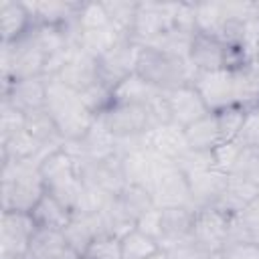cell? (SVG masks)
Returning <instances> with one entry per match:
<instances>
[{
  "mask_svg": "<svg viewBox=\"0 0 259 259\" xmlns=\"http://www.w3.org/2000/svg\"><path fill=\"white\" fill-rule=\"evenodd\" d=\"M26 257L30 259H81V253L73 249V245L67 241L63 231L36 227L30 239Z\"/></svg>",
  "mask_w": 259,
  "mask_h": 259,
  "instance_id": "obj_15",
  "label": "cell"
},
{
  "mask_svg": "<svg viewBox=\"0 0 259 259\" xmlns=\"http://www.w3.org/2000/svg\"><path fill=\"white\" fill-rule=\"evenodd\" d=\"M178 170L184 174V176H192V174H198V172H204V170H210L214 168V156L212 152H206V150H188L186 154H182L176 162Z\"/></svg>",
  "mask_w": 259,
  "mask_h": 259,
  "instance_id": "obj_37",
  "label": "cell"
},
{
  "mask_svg": "<svg viewBox=\"0 0 259 259\" xmlns=\"http://www.w3.org/2000/svg\"><path fill=\"white\" fill-rule=\"evenodd\" d=\"M136 73L160 91L190 85L194 79V71L186 59L160 51L156 47H140Z\"/></svg>",
  "mask_w": 259,
  "mask_h": 259,
  "instance_id": "obj_4",
  "label": "cell"
},
{
  "mask_svg": "<svg viewBox=\"0 0 259 259\" xmlns=\"http://www.w3.org/2000/svg\"><path fill=\"white\" fill-rule=\"evenodd\" d=\"M2 99H6L24 115L42 109L47 103V77L12 81L6 89H2Z\"/></svg>",
  "mask_w": 259,
  "mask_h": 259,
  "instance_id": "obj_14",
  "label": "cell"
},
{
  "mask_svg": "<svg viewBox=\"0 0 259 259\" xmlns=\"http://www.w3.org/2000/svg\"><path fill=\"white\" fill-rule=\"evenodd\" d=\"M36 223L30 212L2 210L0 221V259H24L28 255L30 239Z\"/></svg>",
  "mask_w": 259,
  "mask_h": 259,
  "instance_id": "obj_7",
  "label": "cell"
},
{
  "mask_svg": "<svg viewBox=\"0 0 259 259\" xmlns=\"http://www.w3.org/2000/svg\"><path fill=\"white\" fill-rule=\"evenodd\" d=\"M176 2H138L130 38L142 47L152 45L166 30L174 28Z\"/></svg>",
  "mask_w": 259,
  "mask_h": 259,
  "instance_id": "obj_6",
  "label": "cell"
},
{
  "mask_svg": "<svg viewBox=\"0 0 259 259\" xmlns=\"http://www.w3.org/2000/svg\"><path fill=\"white\" fill-rule=\"evenodd\" d=\"M99 117L117 140L140 138V136H146L150 130L156 127V121L152 117L150 107H144V105L111 103L103 113H99Z\"/></svg>",
  "mask_w": 259,
  "mask_h": 259,
  "instance_id": "obj_8",
  "label": "cell"
},
{
  "mask_svg": "<svg viewBox=\"0 0 259 259\" xmlns=\"http://www.w3.org/2000/svg\"><path fill=\"white\" fill-rule=\"evenodd\" d=\"M140 47L142 45L134 42L130 36H123L103 57H99L97 59V69H99L101 83H105L109 89H113L121 79H125L127 75L136 73Z\"/></svg>",
  "mask_w": 259,
  "mask_h": 259,
  "instance_id": "obj_10",
  "label": "cell"
},
{
  "mask_svg": "<svg viewBox=\"0 0 259 259\" xmlns=\"http://www.w3.org/2000/svg\"><path fill=\"white\" fill-rule=\"evenodd\" d=\"M45 109L53 117L59 134L65 142H79L97 119V115L85 105L81 93L71 89L57 77L47 79Z\"/></svg>",
  "mask_w": 259,
  "mask_h": 259,
  "instance_id": "obj_1",
  "label": "cell"
},
{
  "mask_svg": "<svg viewBox=\"0 0 259 259\" xmlns=\"http://www.w3.org/2000/svg\"><path fill=\"white\" fill-rule=\"evenodd\" d=\"M136 229H138L140 233H144L146 237L154 239V241L160 245V241H162V237H164L162 208L154 206V208H150L148 212H144V214H142V217L136 221Z\"/></svg>",
  "mask_w": 259,
  "mask_h": 259,
  "instance_id": "obj_41",
  "label": "cell"
},
{
  "mask_svg": "<svg viewBox=\"0 0 259 259\" xmlns=\"http://www.w3.org/2000/svg\"><path fill=\"white\" fill-rule=\"evenodd\" d=\"M148 192L154 200V206H158L162 210L178 208V206H192L186 176L178 170V166L174 162L164 160L160 156L156 160L154 174H152V180L148 184Z\"/></svg>",
  "mask_w": 259,
  "mask_h": 259,
  "instance_id": "obj_5",
  "label": "cell"
},
{
  "mask_svg": "<svg viewBox=\"0 0 259 259\" xmlns=\"http://www.w3.org/2000/svg\"><path fill=\"white\" fill-rule=\"evenodd\" d=\"M45 194V184L34 160L2 162V210L32 212Z\"/></svg>",
  "mask_w": 259,
  "mask_h": 259,
  "instance_id": "obj_3",
  "label": "cell"
},
{
  "mask_svg": "<svg viewBox=\"0 0 259 259\" xmlns=\"http://www.w3.org/2000/svg\"><path fill=\"white\" fill-rule=\"evenodd\" d=\"M111 20V26L117 28L123 36H130L132 26H134V18L138 12V2H121V0H109L103 2Z\"/></svg>",
  "mask_w": 259,
  "mask_h": 259,
  "instance_id": "obj_35",
  "label": "cell"
},
{
  "mask_svg": "<svg viewBox=\"0 0 259 259\" xmlns=\"http://www.w3.org/2000/svg\"><path fill=\"white\" fill-rule=\"evenodd\" d=\"M158 251L160 245L138 229H132L121 237V259H150Z\"/></svg>",
  "mask_w": 259,
  "mask_h": 259,
  "instance_id": "obj_31",
  "label": "cell"
},
{
  "mask_svg": "<svg viewBox=\"0 0 259 259\" xmlns=\"http://www.w3.org/2000/svg\"><path fill=\"white\" fill-rule=\"evenodd\" d=\"M188 180V188H190V198H192V206L194 208H202V206H214L227 186V174L210 168L192 176H186Z\"/></svg>",
  "mask_w": 259,
  "mask_h": 259,
  "instance_id": "obj_17",
  "label": "cell"
},
{
  "mask_svg": "<svg viewBox=\"0 0 259 259\" xmlns=\"http://www.w3.org/2000/svg\"><path fill=\"white\" fill-rule=\"evenodd\" d=\"M166 101H168L172 123L180 125L182 130L210 113L208 105L204 103V99L200 97V93L192 83L166 91Z\"/></svg>",
  "mask_w": 259,
  "mask_h": 259,
  "instance_id": "obj_12",
  "label": "cell"
},
{
  "mask_svg": "<svg viewBox=\"0 0 259 259\" xmlns=\"http://www.w3.org/2000/svg\"><path fill=\"white\" fill-rule=\"evenodd\" d=\"M65 148L77 160H109L119 156L117 138L107 130V125L97 115L91 130L79 142H65Z\"/></svg>",
  "mask_w": 259,
  "mask_h": 259,
  "instance_id": "obj_11",
  "label": "cell"
},
{
  "mask_svg": "<svg viewBox=\"0 0 259 259\" xmlns=\"http://www.w3.org/2000/svg\"><path fill=\"white\" fill-rule=\"evenodd\" d=\"M237 142H239L243 148L259 150V103L247 107L245 121H243V125H241V132H239Z\"/></svg>",
  "mask_w": 259,
  "mask_h": 259,
  "instance_id": "obj_38",
  "label": "cell"
},
{
  "mask_svg": "<svg viewBox=\"0 0 259 259\" xmlns=\"http://www.w3.org/2000/svg\"><path fill=\"white\" fill-rule=\"evenodd\" d=\"M251 184L259 186V150H251V148H243L233 170L227 174Z\"/></svg>",
  "mask_w": 259,
  "mask_h": 259,
  "instance_id": "obj_36",
  "label": "cell"
},
{
  "mask_svg": "<svg viewBox=\"0 0 259 259\" xmlns=\"http://www.w3.org/2000/svg\"><path fill=\"white\" fill-rule=\"evenodd\" d=\"M192 241L210 253H223L229 245V214L217 206L194 208Z\"/></svg>",
  "mask_w": 259,
  "mask_h": 259,
  "instance_id": "obj_9",
  "label": "cell"
},
{
  "mask_svg": "<svg viewBox=\"0 0 259 259\" xmlns=\"http://www.w3.org/2000/svg\"><path fill=\"white\" fill-rule=\"evenodd\" d=\"M81 259H121V239L111 233H101L89 243Z\"/></svg>",
  "mask_w": 259,
  "mask_h": 259,
  "instance_id": "obj_34",
  "label": "cell"
},
{
  "mask_svg": "<svg viewBox=\"0 0 259 259\" xmlns=\"http://www.w3.org/2000/svg\"><path fill=\"white\" fill-rule=\"evenodd\" d=\"M223 259H259V245L231 243L223 249Z\"/></svg>",
  "mask_w": 259,
  "mask_h": 259,
  "instance_id": "obj_43",
  "label": "cell"
},
{
  "mask_svg": "<svg viewBox=\"0 0 259 259\" xmlns=\"http://www.w3.org/2000/svg\"><path fill=\"white\" fill-rule=\"evenodd\" d=\"M146 148L170 162H176L182 154L190 150L184 130L176 123H162L150 130L146 134Z\"/></svg>",
  "mask_w": 259,
  "mask_h": 259,
  "instance_id": "obj_16",
  "label": "cell"
},
{
  "mask_svg": "<svg viewBox=\"0 0 259 259\" xmlns=\"http://www.w3.org/2000/svg\"><path fill=\"white\" fill-rule=\"evenodd\" d=\"M243 146L239 142H221L214 150H212V156H214V168L229 174L241 154Z\"/></svg>",
  "mask_w": 259,
  "mask_h": 259,
  "instance_id": "obj_42",
  "label": "cell"
},
{
  "mask_svg": "<svg viewBox=\"0 0 259 259\" xmlns=\"http://www.w3.org/2000/svg\"><path fill=\"white\" fill-rule=\"evenodd\" d=\"M192 219H194L192 206H178V208L162 210L164 237L160 241V249H168L178 243L192 241Z\"/></svg>",
  "mask_w": 259,
  "mask_h": 259,
  "instance_id": "obj_22",
  "label": "cell"
},
{
  "mask_svg": "<svg viewBox=\"0 0 259 259\" xmlns=\"http://www.w3.org/2000/svg\"><path fill=\"white\" fill-rule=\"evenodd\" d=\"M24 127L42 144V148H61V146H65V140L61 138L53 117L49 115V111L45 107L26 113Z\"/></svg>",
  "mask_w": 259,
  "mask_h": 259,
  "instance_id": "obj_29",
  "label": "cell"
},
{
  "mask_svg": "<svg viewBox=\"0 0 259 259\" xmlns=\"http://www.w3.org/2000/svg\"><path fill=\"white\" fill-rule=\"evenodd\" d=\"M162 251L168 255V259H223V253H210L194 241H184Z\"/></svg>",
  "mask_w": 259,
  "mask_h": 259,
  "instance_id": "obj_40",
  "label": "cell"
},
{
  "mask_svg": "<svg viewBox=\"0 0 259 259\" xmlns=\"http://www.w3.org/2000/svg\"><path fill=\"white\" fill-rule=\"evenodd\" d=\"M38 172L45 184V192L57 198L71 212H75L83 192L77 158L63 146L42 158V162L38 164Z\"/></svg>",
  "mask_w": 259,
  "mask_h": 259,
  "instance_id": "obj_2",
  "label": "cell"
},
{
  "mask_svg": "<svg viewBox=\"0 0 259 259\" xmlns=\"http://www.w3.org/2000/svg\"><path fill=\"white\" fill-rule=\"evenodd\" d=\"M75 22L79 30H93V28H105L111 24L107 8L103 2H81L79 10L75 14Z\"/></svg>",
  "mask_w": 259,
  "mask_h": 259,
  "instance_id": "obj_33",
  "label": "cell"
},
{
  "mask_svg": "<svg viewBox=\"0 0 259 259\" xmlns=\"http://www.w3.org/2000/svg\"><path fill=\"white\" fill-rule=\"evenodd\" d=\"M121 38H123V34H121L117 28H113V26L109 24V26H105V28L79 30L75 45H77L81 51H85L87 55L99 59V57H103L113 45H117Z\"/></svg>",
  "mask_w": 259,
  "mask_h": 259,
  "instance_id": "obj_28",
  "label": "cell"
},
{
  "mask_svg": "<svg viewBox=\"0 0 259 259\" xmlns=\"http://www.w3.org/2000/svg\"><path fill=\"white\" fill-rule=\"evenodd\" d=\"M253 63L259 65V42H257V49H255V55H253Z\"/></svg>",
  "mask_w": 259,
  "mask_h": 259,
  "instance_id": "obj_45",
  "label": "cell"
},
{
  "mask_svg": "<svg viewBox=\"0 0 259 259\" xmlns=\"http://www.w3.org/2000/svg\"><path fill=\"white\" fill-rule=\"evenodd\" d=\"M32 221L36 223V227L40 229H55V231H65V227L69 225L73 212L63 206L57 198H53L51 194H42V198L36 202V206L32 208Z\"/></svg>",
  "mask_w": 259,
  "mask_h": 259,
  "instance_id": "obj_26",
  "label": "cell"
},
{
  "mask_svg": "<svg viewBox=\"0 0 259 259\" xmlns=\"http://www.w3.org/2000/svg\"><path fill=\"white\" fill-rule=\"evenodd\" d=\"M24 121H26V115L22 111H18L14 105H10L6 99H2V103H0V140H6L14 132L22 130Z\"/></svg>",
  "mask_w": 259,
  "mask_h": 259,
  "instance_id": "obj_39",
  "label": "cell"
},
{
  "mask_svg": "<svg viewBox=\"0 0 259 259\" xmlns=\"http://www.w3.org/2000/svg\"><path fill=\"white\" fill-rule=\"evenodd\" d=\"M162 93H164V91H160L158 87L150 85L144 77H140L138 73H132V75H127L125 79H121V81L111 89V103L150 107Z\"/></svg>",
  "mask_w": 259,
  "mask_h": 259,
  "instance_id": "obj_18",
  "label": "cell"
},
{
  "mask_svg": "<svg viewBox=\"0 0 259 259\" xmlns=\"http://www.w3.org/2000/svg\"><path fill=\"white\" fill-rule=\"evenodd\" d=\"M231 243L259 245V196L239 212L229 214V245Z\"/></svg>",
  "mask_w": 259,
  "mask_h": 259,
  "instance_id": "obj_23",
  "label": "cell"
},
{
  "mask_svg": "<svg viewBox=\"0 0 259 259\" xmlns=\"http://www.w3.org/2000/svg\"><path fill=\"white\" fill-rule=\"evenodd\" d=\"M63 233H65L67 241L73 245V249H77L83 255V251L89 247V243L97 235L105 233V229H103V221H101L99 212L97 214L73 212V217H71V221H69V225L65 227Z\"/></svg>",
  "mask_w": 259,
  "mask_h": 259,
  "instance_id": "obj_24",
  "label": "cell"
},
{
  "mask_svg": "<svg viewBox=\"0 0 259 259\" xmlns=\"http://www.w3.org/2000/svg\"><path fill=\"white\" fill-rule=\"evenodd\" d=\"M156 160H158V156L148 148H138V150L121 154L119 166H121L125 184H136V186L148 188L152 174H154Z\"/></svg>",
  "mask_w": 259,
  "mask_h": 259,
  "instance_id": "obj_21",
  "label": "cell"
},
{
  "mask_svg": "<svg viewBox=\"0 0 259 259\" xmlns=\"http://www.w3.org/2000/svg\"><path fill=\"white\" fill-rule=\"evenodd\" d=\"M32 28V16L26 2H0V34L2 42H14Z\"/></svg>",
  "mask_w": 259,
  "mask_h": 259,
  "instance_id": "obj_20",
  "label": "cell"
},
{
  "mask_svg": "<svg viewBox=\"0 0 259 259\" xmlns=\"http://www.w3.org/2000/svg\"><path fill=\"white\" fill-rule=\"evenodd\" d=\"M150 259H168V255H166V253H164V251H162V249H160V251H158V253H156V255H152V257H150Z\"/></svg>",
  "mask_w": 259,
  "mask_h": 259,
  "instance_id": "obj_44",
  "label": "cell"
},
{
  "mask_svg": "<svg viewBox=\"0 0 259 259\" xmlns=\"http://www.w3.org/2000/svg\"><path fill=\"white\" fill-rule=\"evenodd\" d=\"M119 208L123 210V214L136 225V221L148 212L150 208H154V200L148 192V188L144 186H136V184H125L123 190L115 196Z\"/></svg>",
  "mask_w": 259,
  "mask_h": 259,
  "instance_id": "obj_30",
  "label": "cell"
},
{
  "mask_svg": "<svg viewBox=\"0 0 259 259\" xmlns=\"http://www.w3.org/2000/svg\"><path fill=\"white\" fill-rule=\"evenodd\" d=\"M42 144L26 130H18L6 140H0V160L2 162H28L34 160L40 164L42 160Z\"/></svg>",
  "mask_w": 259,
  "mask_h": 259,
  "instance_id": "obj_19",
  "label": "cell"
},
{
  "mask_svg": "<svg viewBox=\"0 0 259 259\" xmlns=\"http://www.w3.org/2000/svg\"><path fill=\"white\" fill-rule=\"evenodd\" d=\"M81 2H26L32 24H49L63 26L71 22L79 10Z\"/></svg>",
  "mask_w": 259,
  "mask_h": 259,
  "instance_id": "obj_25",
  "label": "cell"
},
{
  "mask_svg": "<svg viewBox=\"0 0 259 259\" xmlns=\"http://www.w3.org/2000/svg\"><path fill=\"white\" fill-rule=\"evenodd\" d=\"M245 113H247V107L241 105V103L227 105V107L214 111L223 142H237L239 132H241V125L245 121Z\"/></svg>",
  "mask_w": 259,
  "mask_h": 259,
  "instance_id": "obj_32",
  "label": "cell"
},
{
  "mask_svg": "<svg viewBox=\"0 0 259 259\" xmlns=\"http://www.w3.org/2000/svg\"><path fill=\"white\" fill-rule=\"evenodd\" d=\"M55 77L79 93H83L85 89H89L91 85L101 81L99 69H97V59L87 55L85 51H81L77 45L71 47L65 65L61 67V71Z\"/></svg>",
  "mask_w": 259,
  "mask_h": 259,
  "instance_id": "obj_13",
  "label": "cell"
},
{
  "mask_svg": "<svg viewBox=\"0 0 259 259\" xmlns=\"http://www.w3.org/2000/svg\"><path fill=\"white\" fill-rule=\"evenodd\" d=\"M184 136H186V142L192 150L212 152L223 142L214 111H210L208 115H204V117L196 119L194 123H190L188 127H184Z\"/></svg>",
  "mask_w": 259,
  "mask_h": 259,
  "instance_id": "obj_27",
  "label": "cell"
}]
</instances>
